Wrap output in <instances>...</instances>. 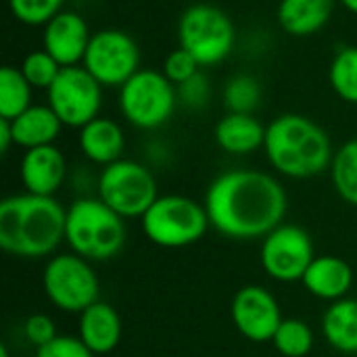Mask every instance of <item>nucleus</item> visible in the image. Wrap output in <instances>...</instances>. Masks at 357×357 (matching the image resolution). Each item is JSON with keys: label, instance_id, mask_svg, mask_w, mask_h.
<instances>
[{"label": "nucleus", "instance_id": "f257e3e1", "mask_svg": "<svg viewBox=\"0 0 357 357\" xmlns=\"http://www.w3.org/2000/svg\"><path fill=\"white\" fill-rule=\"evenodd\" d=\"M289 207L282 184L259 169H230L218 176L205 195L211 228L234 241L268 236Z\"/></svg>", "mask_w": 357, "mask_h": 357}, {"label": "nucleus", "instance_id": "f03ea898", "mask_svg": "<svg viewBox=\"0 0 357 357\" xmlns=\"http://www.w3.org/2000/svg\"><path fill=\"white\" fill-rule=\"evenodd\" d=\"M67 209L54 197L13 195L0 203V247L21 259H40L65 241Z\"/></svg>", "mask_w": 357, "mask_h": 357}, {"label": "nucleus", "instance_id": "7ed1b4c3", "mask_svg": "<svg viewBox=\"0 0 357 357\" xmlns=\"http://www.w3.org/2000/svg\"><path fill=\"white\" fill-rule=\"evenodd\" d=\"M264 151L270 165L293 180H307L326 172L335 157L328 134L297 113L280 115L266 128Z\"/></svg>", "mask_w": 357, "mask_h": 357}, {"label": "nucleus", "instance_id": "20e7f679", "mask_svg": "<svg viewBox=\"0 0 357 357\" xmlns=\"http://www.w3.org/2000/svg\"><path fill=\"white\" fill-rule=\"evenodd\" d=\"M65 243L88 261H109L126 245L123 218L98 197L77 199L67 209Z\"/></svg>", "mask_w": 357, "mask_h": 357}, {"label": "nucleus", "instance_id": "39448f33", "mask_svg": "<svg viewBox=\"0 0 357 357\" xmlns=\"http://www.w3.org/2000/svg\"><path fill=\"white\" fill-rule=\"evenodd\" d=\"M140 228L153 245L163 249H182L199 243L211 224L205 205L182 195H165L159 197L140 218Z\"/></svg>", "mask_w": 357, "mask_h": 357}, {"label": "nucleus", "instance_id": "423d86ee", "mask_svg": "<svg viewBox=\"0 0 357 357\" xmlns=\"http://www.w3.org/2000/svg\"><path fill=\"white\" fill-rule=\"evenodd\" d=\"M178 40L180 48L188 50L201 67H211L230 56L236 44V29L222 8L195 4L180 17Z\"/></svg>", "mask_w": 357, "mask_h": 357}, {"label": "nucleus", "instance_id": "0eeeda50", "mask_svg": "<svg viewBox=\"0 0 357 357\" xmlns=\"http://www.w3.org/2000/svg\"><path fill=\"white\" fill-rule=\"evenodd\" d=\"M42 289L46 299L67 314H82L100 301V282L94 268L75 253H59L46 261Z\"/></svg>", "mask_w": 357, "mask_h": 357}, {"label": "nucleus", "instance_id": "6e6552de", "mask_svg": "<svg viewBox=\"0 0 357 357\" xmlns=\"http://www.w3.org/2000/svg\"><path fill=\"white\" fill-rule=\"evenodd\" d=\"M98 199L123 220L142 218L159 199L157 180L146 165L132 159H119L100 172Z\"/></svg>", "mask_w": 357, "mask_h": 357}, {"label": "nucleus", "instance_id": "1a4fd4ad", "mask_svg": "<svg viewBox=\"0 0 357 357\" xmlns=\"http://www.w3.org/2000/svg\"><path fill=\"white\" fill-rule=\"evenodd\" d=\"M119 107L123 117L140 130H155L174 115L176 90L165 73L140 69L119 92Z\"/></svg>", "mask_w": 357, "mask_h": 357}, {"label": "nucleus", "instance_id": "9d476101", "mask_svg": "<svg viewBox=\"0 0 357 357\" xmlns=\"http://www.w3.org/2000/svg\"><path fill=\"white\" fill-rule=\"evenodd\" d=\"M100 105L102 86L79 65L63 67L48 88V107L59 115L63 126L69 128H84L96 119Z\"/></svg>", "mask_w": 357, "mask_h": 357}, {"label": "nucleus", "instance_id": "9b49d317", "mask_svg": "<svg viewBox=\"0 0 357 357\" xmlns=\"http://www.w3.org/2000/svg\"><path fill=\"white\" fill-rule=\"evenodd\" d=\"M140 52L132 36L121 29H102L90 38L84 65L100 86H123L138 69Z\"/></svg>", "mask_w": 357, "mask_h": 357}, {"label": "nucleus", "instance_id": "f8f14e48", "mask_svg": "<svg viewBox=\"0 0 357 357\" xmlns=\"http://www.w3.org/2000/svg\"><path fill=\"white\" fill-rule=\"evenodd\" d=\"M314 243L310 234L295 224H280L264 236L259 261L264 272L278 282L303 280L314 261Z\"/></svg>", "mask_w": 357, "mask_h": 357}, {"label": "nucleus", "instance_id": "ddd939ff", "mask_svg": "<svg viewBox=\"0 0 357 357\" xmlns=\"http://www.w3.org/2000/svg\"><path fill=\"white\" fill-rule=\"evenodd\" d=\"M230 314L236 331L253 343L272 341L284 320L276 297L259 284H249L236 291Z\"/></svg>", "mask_w": 357, "mask_h": 357}, {"label": "nucleus", "instance_id": "4468645a", "mask_svg": "<svg viewBox=\"0 0 357 357\" xmlns=\"http://www.w3.org/2000/svg\"><path fill=\"white\" fill-rule=\"evenodd\" d=\"M90 38L92 36L82 15L73 10H61L52 21L44 25L42 44L44 50L61 67H73L84 63Z\"/></svg>", "mask_w": 357, "mask_h": 357}, {"label": "nucleus", "instance_id": "2eb2a0df", "mask_svg": "<svg viewBox=\"0 0 357 357\" xmlns=\"http://www.w3.org/2000/svg\"><path fill=\"white\" fill-rule=\"evenodd\" d=\"M19 172L25 192L54 197L67 178V161L54 144H46L25 151Z\"/></svg>", "mask_w": 357, "mask_h": 357}, {"label": "nucleus", "instance_id": "dca6fc26", "mask_svg": "<svg viewBox=\"0 0 357 357\" xmlns=\"http://www.w3.org/2000/svg\"><path fill=\"white\" fill-rule=\"evenodd\" d=\"M77 337L94 356H107L121 341V318L117 310L105 301H96L79 314Z\"/></svg>", "mask_w": 357, "mask_h": 357}, {"label": "nucleus", "instance_id": "f3484780", "mask_svg": "<svg viewBox=\"0 0 357 357\" xmlns=\"http://www.w3.org/2000/svg\"><path fill=\"white\" fill-rule=\"evenodd\" d=\"M303 287L310 295L322 299V301H339L345 299L354 284V270L351 266L335 255H318L310 264Z\"/></svg>", "mask_w": 357, "mask_h": 357}, {"label": "nucleus", "instance_id": "a211bd4d", "mask_svg": "<svg viewBox=\"0 0 357 357\" xmlns=\"http://www.w3.org/2000/svg\"><path fill=\"white\" fill-rule=\"evenodd\" d=\"M126 146L123 130L117 121L107 117H96L84 128H79V149L84 157L96 165H111L121 159Z\"/></svg>", "mask_w": 357, "mask_h": 357}, {"label": "nucleus", "instance_id": "6ab92c4d", "mask_svg": "<svg viewBox=\"0 0 357 357\" xmlns=\"http://www.w3.org/2000/svg\"><path fill=\"white\" fill-rule=\"evenodd\" d=\"M63 121L48 105H31L10 121L13 140L25 151L52 144L61 134Z\"/></svg>", "mask_w": 357, "mask_h": 357}, {"label": "nucleus", "instance_id": "aec40b11", "mask_svg": "<svg viewBox=\"0 0 357 357\" xmlns=\"http://www.w3.org/2000/svg\"><path fill=\"white\" fill-rule=\"evenodd\" d=\"M215 142L230 155H249L264 146L266 128L251 113H228L215 126Z\"/></svg>", "mask_w": 357, "mask_h": 357}, {"label": "nucleus", "instance_id": "412c9836", "mask_svg": "<svg viewBox=\"0 0 357 357\" xmlns=\"http://www.w3.org/2000/svg\"><path fill=\"white\" fill-rule=\"evenodd\" d=\"M335 0H280L278 23L291 36H314L333 17Z\"/></svg>", "mask_w": 357, "mask_h": 357}, {"label": "nucleus", "instance_id": "4be33fe9", "mask_svg": "<svg viewBox=\"0 0 357 357\" xmlns=\"http://www.w3.org/2000/svg\"><path fill=\"white\" fill-rule=\"evenodd\" d=\"M326 343L341 354H357V299H339L322 316Z\"/></svg>", "mask_w": 357, "mask_h": 357}, {"label": "nucleus", "instance_id": "5701e85b", "mask_svg": "<svg viewBox=\"0 0 357 357\" xmlns=\"http://www.w3.org/2000/svg\"><path fill=\"white\" fill-rule=\"evenodd\" d=\"M31 107V86L21 73L10 65L0 69V117L13 121L23 111Z\"/></svg>", "mask_w": 357, "mask_h": 357}, {"label": "nucleus", "instance_id": "b1692460", "mask_svg": "<svg viewBox=\"0 0 357 357\" xmlns=\"http://www.w3.org/2000/svg\"><path fill=\"white\" fill-rule=\"evenodd\" d=\"M333 186L343 201L357 207V138L345 142L331 163Z\"/></svg>", "mask_w": 357, "mask_h": 357}, {"label": "nucleus", "instance_id": "393cba45", "mask_svg": "<svg viewBox=\"0 0 357 357\" xmlns=\"http://www.w3.org/2000/svg\"><path fill=\"white\" fill-rule=\"evenodd\" d=\"M276 351L284 357H305L314 349V331L299 318H284L272 337Z\"/></svg>", "mask_w": 357, "mask_h": 357}, {"label": "nucleus", "instance_id": "a878e982", "mask_svg": "<svg viewBox=\"0 0 357 357\" xmlns=\"http://www.w3.org/2000/svg\"><path fill=\"white\" fill-rule=\"evenodd\" d=\"M328 79L339 98L357 105V46H345L335 54Z\"/></svg>", "mask_w": 357, "mask_h": 357}, {"label": "nucleus", "instance_id": "bb28decb", "mask_svg": "<svg viewBox=\"0 0 357 357\" xmlns=\"http://www.w3.org/2000/svg\"><path fill=\"white\" fill-rule=\"evenodd\" d=\"M259 98V84L249 75H234L224 88V105L228 113H253Z\"/></svg>", "mask_w": 357, "mask_h": 357}, {"label": "nucleus", "instance_id": "cd10ccee", "mask_svg": "<svg viewBox=\"0 0 357 357\" xmlns=\"http://www.w3.org/2000/svg\"><path fill=\"white\" fill-rule=\"evenodd\" d=\"M61 69L63 67L44 48L29 52L21 63V73L25 75L29 86L31 88H44V90H48L54 84Z\"/></svg>", "mask_w": 357, "mask_h": 357}, {"label": "nucleus", "instance_id": "c85d7f7f", "mask_svg": "<svg viewBox=\"0 0 357 357\" xmlns=\"http://www.w3.org/2000/svg\"><path fill=\"white\" fill-rule=\"evenodd\" d=\"M10 13L25 25H46L63 6V0H8Z\"/></svg>", "mask_w": 357, "mask_h": 357}, {"label": "nucleus", "instance_id": "c756f323", "mask_svg": "<svg viewBox=\"0 0 357 357\" xmlns=\"http://www.w3.org/2000/svg\"><path fill=\"white\" fill-rule=\"evenodd\" d=\"M199 61L184 48H176L174 52L167 54L165 63H163V73L172 84H186L188 79H192L199 73Z\"/></svg>", "mask_w": 357, "mask_h": 357}, {"label": "nucleus", "instance_id": "7c9ffc66", "mask_svg": "<svg viewBox=\"0 0 357 357\" xmlns=\"http://www.w3.org/2000/svg\"><path fill=\"white\" fill-rule=\"evenodd\" d=\"M36 357H94L79 337L56 335L50 343L36 349Z\"/></svg>", "mask_w": 357, "mask_h": 357}, {"label": "nucleus", "instance_id": "2f4dec72", "mask_svg": "<svg viewBox=\"0 0 357 357\" xmlns=\"http://www.w3.org/2000/svg\"><path fill=\"white\" fill-rule=\"evenodd\" d=\"M23 337L29 345L40 349L56 337V326L50 316L33 314L23 322Z\"/></svg>", "mask_w": 357, "mask_h": 357}, {"label": "nucleus", "instance_id": "473e14b6", "mask_svg": "<svg viewBox=\"0 0 357 357\" xmlns=\"http://www.w3.org/2000/svg\"><path fill=\"white\" fill-rule=\"evenodd\" d=\"M180 92L184 96V100L190 105V107H199L207 100L209 96V86H207V79L203 75H195L192 79H188L186 84L180 86Z\"/></svg>", "mask_w": 357, "mask_h": 357}, {"label": "nucleus", "instance_id": "72a5a7b5", "mask_svg": "<svg viewBox=\"0 0 357 357\" xmlns=\"http://www.w3.org/2000/svg\"><path fill=\"white\" fill-rule=\"evenodd\" d=\"M10 144H15V140H13V130H10V121L0 117V151L6 153Z\"/></svg>", "mask_w": 357, "mask_h": 357}, {"label": "nucleus", "instance_id": "f704fd0d", "mask_svg": "<svg viewBox=\"0 0 357 357\" xmlns=\"http://www.w3.org/2000/svg\"><path fill=\"white\" fill-rule=\"evenodd\" d=\"M341 4H343L347 10H351V13H356L357 15V0H341Z\"/></svg>", "mask_w": 357, "mask_h": 357}, {"label": "nucleus", "instance_id": "c9c22d12", "mask_svg": "<svg viewBox=\"0 0 357 357\" xmlns=\"http://www.w3.org/2000/svg\"><path fill=\"white\" fill-rule=\"evenodd\" d=\"M0 357H10V354H8V347H6V345H2V347H0Z\"/></svg>", "mask_w": 357, "mask_h": 357}]
</instances>
